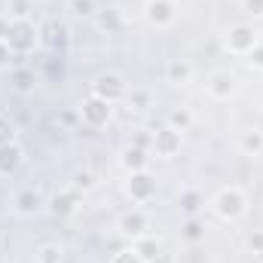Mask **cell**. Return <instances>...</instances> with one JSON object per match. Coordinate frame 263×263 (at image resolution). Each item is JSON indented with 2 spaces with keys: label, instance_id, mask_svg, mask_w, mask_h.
Masks as SVG:
<instances>
[{
  "label": "cell",
  "instance_id": "6da1fadb",
  "mask_svg": "<svg viewBox=\"0 0 263 263\" xmlns=\"http://www.w3.org/2000/svg\"><path fill=\"white\" fill-rule=\"evenodd\" d=\"M208 208H211V214H214L217 220L236 223V220H242V217L248 214V193H245L239 184H227V187H220V190L211 196Z\"/></svg>",
  "mask_w": 263,
  "mask_h": 263
},
{
  "label": "cell",
  "instance_id": "7a4b0ae2",
  "mask_svg": "<svg viewBox=\"0 0 263 263\" xmlns=\"http://www.w3.org/2000/svg\"><path fill=\"white\" fill-rule=\"evenodd\" d=\"M6 43L12 49V55H34L43 43V31L34 18H25V22H9V31H6Z\"/></svg>",
  "mask_w": 263,
  "mask_h": 263
},
{
  "label": "cell",
  "instance_id": "3957f363",
  "mask_svg": "<svg viewBox=\"0 0 263 263\" xmlns=\"http://www.w3.org/2000/svg\"><path fill=\"white\" fill-rule=\"evenodd\" d=\"M77 114H80V123H83L86 129L98 132V129H107V126L114 123L117 104H110V101H104V98H98V95H92V92H89L86 98H80Z\"/></svg>",
  "mask_w": 263,
  "mask_h": 263
},
{
  "label": "cell",
  "instance_id": "277c9868",
  "mask_svg": "<svg viewBox=\"0 0 263 263\" xmlns=\"http://www.w3.org/2000/svg\"><path fill=\"white\" fill-rule=\"evenodd\" d=\"M257 43H260V34H257V28L248 25V22H236V25H230V28L223 31V49H227L230 55L245 59Z\"/></svg>",
  "mask_w": 263,
  "mask_h": 263
},
{
  "label": "cell",
  "instance_id": "5b68a950",
  "mask_svg": "<svg viewBox=\"0 0 263 263\" xmlns=\"http://www.w3.org/2000/svg\"><path fill=\"white\" fill-rule=\"evenodd\" d=\"M89 92L98 95V98H104V101H110V104H123L126 95H129V83H126V77L120 70H101L92 80V89Z\"/></svg>",
  "mask_w": 263,
  "mask_h": 263
},
{
  "label": "cell",
  "instance_id": "8992f818",
  "mask_svg": "<svg viewBox=\"0 0 263 263\" xmlns=\"http://www.w3.org/2000/svg\"><path fill=\"white\" fill-rule=\"evenodd\" d=\"M9 208H12L15 217H22V220H34V217H40V214L46 211V196H43L37 187H22V190L12 193Z\"/></svg>",
  "mask_w": 263,
  "mask_h": 263
},
{
  "label": "cell",
  "instance_id": "52a82bcc",
  "mask_svg": "<svg viewBox=\"0 0 263 263\" xmlns=\"http://www.w3.org/2000/svg\"><path fill=\"white\" fill-rule=\"evenodd\" d=\"M141 15H144V22H147L150 28L168 31V28H175V22H178V0H144Z\"/></svg>",
  "mask_w": 263,
  "mask_h": 263
},
{
  "label": "cell",
  "instance_id": "ba28073f",
  "mask_svg": "<svg viewBox=\"0 0 263 263\" xmlns=\"http://www.w3.org/2000/svg\"><path fill=\"white\" fill-rule=\"evenodd\" d=\"M123 190H126V196L135 202V205H147V202H153L156 199V178L150 175V168H144V172H132L126 175V184H123Z\"/></svg>",
  "mask_w": 263,
  "mask_h": 263
},
{
  "label": "cell",
  "instance_id": "9c48e42d",
  "mask_svg": "<svg viewBox=\"0 0 263 263\" xmlns=\"http://www.w3.org/2000/svg\"><path fill=\"white\" fill-rule=\"evenodd\" d=\"M184 147V132H175L172 126H159L153 132V144H150V153L159 156V159H175Z\"/></svg>",
  "mask_w": 263,
  "mask_h": 263
},
{
  "label": "cell",
  "instance_id": "30bf717a",
  "mask_svg": "<svg viewBox=\"0 0 263 263\" xmlns=\"http://www.w3.org/2000/svg\"><path fill=\"white\" fill-rule=\"evenodd\" d=\"M236 77L230 73V70H211L208 77H205V95L211 98V101H230L233 95H236Z\"/></svg>",
  "mask_w": 263,
  "mask_h": 263
},
{
  "label": "cell",
  "instance_id": "8fae6325",
  "mask_svg": "<svg viewBox=\"0 0 263 263\" xmlns=\"http://www.w3.org/2000/svg\"><path fill=\"white\" fill-rule=\"evenodd\" d=\"M147 230H150V217H147V211H141V208H129V211H123L120 214V220H117V233L123 236V239H141V236H147Z\"/></svg>",
  "mask_w": 263,
  "mask_h": 263
},
{
  "label": "cell",
  "instance_id": "7c38bea8",
  "mask_svg": "<svg viewBox=\"0 0 263 263\" xmlns=\"http://www.w3.org/2000/svg\"><path fill=\"white\" fill-rule=\"evenodd\" d=\"M80 202H83V196L73 193V190L67 187V190H59V193H52V196L46 199V211H49L52 217L65 220V217H70V214H77Z\"/></svg>",
  "mask_w": 263,
  "mask_h": 263
},
{
  "label": "cell",
  "instance_id": "4fadbf2b",
  "mask_svg": "<svg viewBox=\"0 0 263 263\" xmlns=\"http://www.w3.org/2000/svg\"><path fill=\"white\" fill-rule=\"evenodd\" d=\"M25 159H28V153H25V147H22L18 141L3 144V147H0V178L18 175V168L25 165Z\"/></svg>",
  "mask_w": 263,
  "mask_h": 263
},
{
  "label": "cell",
  "instance_id": "5bb4252c",
  "mask_svg": "<svg viewBox=\"0 0 263 263\" xmlns=\"http://www.w3.org/2000/svg\"><path fill=\"white\" fill-rule=\"evenodd\" d=\"M193 77H196V67H193L190 59L175 55V59L165 62V83H172V86H190Z\"/></svg>",
  "mask_w": 263,
  "mask_h": 263
},
{
  "label": "cell",
  "instance_id": "9a60e30c",
  "mask_svg": "<svg viewBox=\"0 0 263 263\" xmlns=\"http://www.w3.org/2000/svg\"><path fill=\"white\" fill-rule=\"evenodd\" d=\"M150 150H141V147H135V144H126L123 150H120V156H117V162H120V168L132 175V172H144L147 165H150Z\"/></svg>",
  "mask_w": 263,
  "mask_h": 263
},
{
  "label": "cell",
  "instance_id": "2e32d148",
  "mask_svg": "<svg viewBox=\"0 0 263 263\" xmlns=\"http://www.w3.org/2000/svg\"><path fill=\"white\" fill-rule=\"evenodd\" d=\"M242 156H263V132L260 129H245L236 141Z\"/></svg>",
  "mask_w": 263,
  "mask_h": 263
},
{
  "label": "cell",
  "instance_id": "e0dca14e",
  "mask_svg": "<svg viewBox=\"0 0 263 263\" xmlns=\"http://www.w3.org/2000/svg\"><path fill=\"white\" fill-rule=\"evenodd\" d=\"M132 248H135V251H138L147 263H156L159 257H162V242H159L156 236H150V233H147V236H141V239H135V242H132Z\"/></svg>",
  "mask_w": 263,
  "mask_h": 263
},
{
  "label": "cell",
  "instance_id": "ac0fdd59",
  "mask_svg": "<svg viewBox=\"0 0 263 263\" xmlns=\"http://www.w3.org/2000/svg\"><path fill=\"white\" fill-rule=\"evenodd\" d=\"M9 83H12V89H15L18 95H31V92L37 89V73H34L31 67H15V70L9 73Z\"/></svg>",
  "mask_w": 263,
  "mask_h": 263
},
{
  "label": "cell",
  "instance_id": "d6986e66",
  "mask_svg": "<svg viewBox=\"0 0 263 263\" xmlns=\"http://www.w3.org/2000/svg\"><path fill=\"white\" fill-rule=\"evenodd\" d=\"M34 263H65V245L62 242H40L34 251Z\"/></svg>",
  "mask_w": 263,
  "mask_h": 263
},
{
  "label": "cell",
  "instance_id": "ffe728a7",
  "mask_svg": "<svg viewBox=\"0 0 263 263\" xmlns=\"http://www.w3.org/2000/svg\"><path fill=\"white\" fill-rule=\"evenodd\" d=\"M193 123H196V117H193L190 107H172V110L165 114V126H172L175 132H190Z\"/></svg>",
  "mask_w": 263,
  "mask_h": 263
},
{
  "label": "cell",
  "instance_id": "44dd1931",
  "mask_svg": "<svg viewBox=\"0 0 263 263\" xmlns=\"http://www.w3.org/2000/svg\"><path fill=\"white\" fill-rule=\"evenodd\" d=\"M95 187H98V178H95V172H89V168H77V172L70 175V190H73V193L86 196V193H92Z\"/></svg>",
  "mask_w": 263,
  "mask_h": 263
},
{
  "label": "cell",
  "instance_id": "7402d4cb",
  "mask_svg": "<svg viewBox=\"0 0 263 263\" xmlns=\"http://www.w3.org/2000/svg\"><path fill=\"white\" fill-rule=\"evenodd\" d=\"M9 22H25V18H34V0H6V12H3Z\"/></svg>",
  "mask_w": 263,
  "mask_h": 263
},
{
  "label": "cell",
  "instance_id": "603a6c76",
  "mask_svg": "<svg viewBox=\"0 0 263 263\" xmlns=\"http://www.w3.org/2000/svg\"><path fill=\"white\" fill-rule=\"evenodd\" d=\"M178 202H181V211H184L187 217H196L199 211L205 208V199H202V193H199V190H193V187H187V190L178 196Z\"/></svg>",
  "mask_w": 263,
  "mask_h": 263
},
{
  "label": "cell",
  "instance_id": "cb8c5ba5",
  "mask_svg": "<svg viewBox=\"0 0 263 263\" xmlns=\"http://www.w3.org/2000/svg\"><path fill=\"white\" fill-rule=\"evenodd\" d=\"M150 101H153V98H150V92H147V89H132L129 95H126V104H129L135 114L150 110Z\"/></svg>",
  "mask_w": 263,
  "mask_h": 263
},
{
  "label": "cell",
  "instance_id": "d4e9b609",
  "mask_svg": "<svg viewBox=\"0 0 263 263\" xmlns=\"http://www.w3.org/2000/svg\"><path fill=\"white\" fill-rule=\"evenodd\" d=\"M181 236H184L187 242H193V245H196V242L205 239V223H202L199 217H187V223L181 227Z\"/></svg>",
  "mask_w": 263,
  "mask_h": 263
},
{
  "label": "cell",
  "instance_id": "484cf974",
  "mask_svg": "<svg viewBox=\"0 0 263 263\" xmlns=\"http://www.w3.org/2000/svg\"><path fill=\"white\" fill-rule=\"evenodd\" d=\"M70 12L77 18H95L98 6H95V0H70Z\"/></svg>",
  "mask_w": 263,
  "mask_h": 263
},
{
  "label": "cell",
  "instance_id": "4316f807",
  "mask_svg": "<svg viewBox=\"0 0 263 263\" xmlns=\"http://www.w3.org/2000/svg\"><path fill=\"white\" fill-rule=\"evenodd\" d=\"M12 141H18L15 123H12L9 117H0V147H3V144H12Z\"/></svg>",
  "mask_w": 263,
  "mask_h": 263
},
{
  "label": "cell",
  "instance_id": "83f0119b",
  "mask_svg": "<svg viewBox=\"0 0 263 263\" xmlns=\"http://www.w3.org/2000/svg\"><path fill=\"white\" fill-rule=\"evenodd\" d=\"M245 62H248V67H251V70L263 73V40L254 46V49H251V52H248V55H245Z\"/></svg>",
  "mask_w": 263,
  "mask_h": 263
},
{
  "label": "cell",
  "instance_id": "f1b7e54d",
  "mask_svg": "<svg viewBox=\"0 0 263 263\" xmlns=\"http://www.w3.org/2000/svg\"><path fill=\"white\" fill-rule=\"evenodd\" d=\"M110 263H147L135 248H123V251H117L114 257H110Z\"/></svg>",
  "mask_w": 263,
  "mask_h": 263
},
{
  "label": "cell",
  "instance_id": "f546056e",
  "mask_svg": "<svg viewBox=\"0 0 263 263\" xmlns=\"http://www.w3.org/2000/svg\"><path fill=\"white\" fill-rule=\"evenodd\" d=\"M242 12H245L248 18L260 22L263 18V0H242Z\"/></svg>",
  "mask_w": 263,
  "mask_h": 263
},
{
  "label": "cell",
  "instance_id": "4dcf8cb0",
  "mask_svg": "<svg viewBox=\"0 0 263 263\" xmlns=\"http://www.w3.org/2000/svg\"><path fill=\"white\" fill-rule=\"evenodd\" d=\"M129 144H135V147H141V150H150V144H153V132L138 129V132H135V135L129 138Z\"/></svg>",
  "mask_w": 263,
  "mask_h": 263
},
{
  "label": "cell",
  "instance_id": "1f68e13d",
  "mask_svg": "<svg viewBox=\"0 0 263 263\" xmlns=\"http://www.w3.org/2000/svg\"><path fill=\"white\" fill-rule=\"evenodd\" d=\"M101 28H104V31H117V28H120V12H117V9L101 12Z\"/></svg>",
  "mask_w": 263,
  "mask_h": 263
},
{
  "label": "cell",
  "instance_id": "d6a6232c",
  "mask_svg": "<svg viewBox=\"0 0 263 263\" xmlns=\"http://www.w3.org/2000/svg\"><path fill=\"white\" fill-rule=\"evenodd\" d=\"M248 248H251L254 254H260V257H263V230H254V233L248 236Z\"/></svg>",
  "mask_w": 263,
  "mask_h": 263
},
{
  "label": "cell",
  "instance_id": "836d02e7",
  "mask_svg": "<svg viewBox=\"0 0 263 263\" xmlns=\"http://www.w3.org/2000/svg\"><path fill=\"white\" fill-rule=\"evenodd\" d=\"M12 59H15V55H12V49H9V43H6V40L0 37V70H6Z\"/></svg>",
  "mask_w": 263,
  "mask_h": 263
},
{
  "label": "cell",
  "instance_id": "e575fe53",
  "mask_svg": "<svg viewBox=\"0 0 263 263\" xmlns=\"http://www.w3.org/2000/svg\"><path fill=\"white\" fill-rule=\"evenodd\" d=\"M6 31H9V18L0 15V37H3V40H6Z\"/></svg>",
  "mask_w": 263,
  "mask_h": 263
},
{
  "label": "cell",
  "instance_id": "d590c367",
  "mask_svg": "<svg viewBox=\"0 0 263 263\" xmlns=\"http://www.w3.org/2000/svg\"><path fill=\"white\" fill-rule=\"evenodd\" d=\"M0 263H6V260H3V257H0Z\"/></svg>",
  "mask_w": 263,
  "mask_h": 263
}]
</instances>
